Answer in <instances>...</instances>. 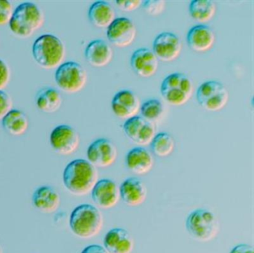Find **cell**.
<instances>
[{
  "label": "cell",
  "instance_id": "obj_27",
  "mask_svg": "<svg viewBox=\"0 0 254 253\" xmlns=\"http://www.w3.org/2000/svg\"><path fill=\"white\" fill-rule=\"evenodd\" d=\"M150 145L154 155L159 157H166L175 150V141L170 134L160 132L156 134Z\"/></svg>",
  "mask_w": 254,
  "mask_h": 253
},
{
  "label": "cell",
  "instance_id": "obj_7",
  "mask_svg": "<svg viewBox=\"0 0 254 253\" xmlns=\"http://www.w3.org/2000/svg\"><path fill=\"white\" fill-rule=\"evenodd\" d=\"M56 82L64 92L74 94L84 89L87 81V71L74 61L64 63L56 70Z\"/></svg>",
  "mask_w": 254,
  "mask_h": 253
},
{
  "label": "cell",
  "instance_id": "obj_5",
  "mask_svg": "<svg viewBox=\"0 0 254 253\" xmlns=\"http://www.w3.org/2000/svg\"><path fill=\"white\" fill-rule=\"evenodd\" d=\"M219 227L215 214L205 208L191 211L186 220V229L190 236L200 242H207L215 238Z\"/></svg>",
  "mask_w": 254,
  "mask_h": 253
},
{
  "label": "cell",
  "instance_id": "obj_36",
  "mask_svg": "<svg viewBox=\"0 0 254 253\" xmlns=\"http://www.w3.org/2000/svg\"><path fill=\"white\" fill-rule=\"evenodd\" d=\"M0 253H3V252H2V247H1V246H0Z\"/></svg>",
  "mask_w": 254,
  "mask_h": 253
},
{
  "label": "cell",
  "instance_id": "obj_26",
  "mask_svg": "<svg viewBox=\"0 0 254 253\" xmlns=\"http://www.w3.org/2000/svg\"><path fill=\"white\" fill-rule=\"evenodd\" d=\"M189 11L193 19L205 23L215 16L216 6L214 1L209 0H193L190 2Z\"/></svg>",
  "mask_w": 254,
  "mask_h": 253
},
{
  "label": "cell",
  "instance_id": "obj_16",
  "mask_svg": "<svg viewBox=\"0 0 254 253\" xmlns=\"http://www.w3.org/2000/svg\"><path fill=\"white\" fill-rule=\"evenodd\" d=\"M130 65L135 74L146 78L155 74L158 68L159 60L152 50L141 48L132 54Z\"/></svg>",
  "mask_w": 254,
  "mask_h": 253
},
{
  "label": "cell",
  "instance_id": "obj_10",
  "mask_svg": "<svg viewBox=\"0 0 254 253\" xmlns=\"http://www.w3.org/2000/svg\"><path fill=\"white\" fill-rule=\"evenodd\" d=\"M123 130L129 139L140 147L151 144L156 135L154 123L139 116L126 120Z\"/></svg>",
  "mask_w": 254,
  "mask_h": 253
},
{
  "label": "cell",
  "instance_id": "obj_19",
  "mask_svg": "<svg viewBox=\"0 0 254 253\" xmlns=\"http://www.w3.org/2000/svg\"><path fill=\"white\" fill-rule=\"evenodd\" d=\"M187 42L189 47L194 52H207L215 44V33L207 25H194L187 33Z\"/></svg>",
  "mask_w": 254,
  "mask_h": 253
},
{
  "label": "cell",
  "instance_id": "obj_3",
  "mask_svg": "<svg viewBox=\"0 0 254 253\" xmlns=\"http://www.w3.org/2000/svg\"><path fill=\"white\" fill-rule=\"evenodd\" d=\"M69 226L78 238L90 239L96 236L103 226L102 213L94 205L82 204L71 213Z\"/></svg>",
  "mask_w": 254,
  "mask_h": 253
},
{
  "label": "cell",
  "instance_id": "obj_22",
  "mask_svg": "<svg viewBox=\"0 0 254 253\" xmlns=\"http://www.w3.org/2000/svg\"><path fill=\"white\" fill-rule=\"evenodd\" d=\"M112 48L105 40L98 39L90 42L84 51L86 61L94 67H104L111 62Z\"/></svg>",
  "mask_w": 254,
  "mask_h": 253
},
{
  "label": "cell",
  "instance_id": "obj_34",
  "mask_svg": "<svg viewBox=\"0 0 254 253\" xmlns=\"http://www.w3.org/2000/svg\"><path fill=\"white\" fill-rule=\"evenodd\" d=\"M230 253H254V248L248 244H239L233 248Z\"/></svg>",
  "mask_w": 254,
  "mask_h": 253
},
{
  "label": "cell",
  "instance_id": "obj_31",
  "mask_svg": "<svg viewBox=\"0 0 254 253\" xmlns=\"http://www.w3.org/2000/svg\"><path fill=\"white\" fill-rule=\"evenodd\" d=\"M13 101L11 96L5 91L0 90V120L12 110Z\"/></svg>",
  "mask_w": 254,
  "mask_h": 253
},
{
  "label": "cell",
  "instance_id": "obj_9",
  "mask_svg": "<svg viewBox=\"0 0 254 253\" xmlns=\"http://www.w3.org/2000/svg\"><path fill=\"white\" fill-rule=\"evenodd\" d=\"M50 141L52 147L56 153L67 156L78 150L80 144V135L69 125H59L52 131Z\"/></svg>",
  "mask_w": 254,
  "mask_h": 253
},
{
  "label": "cell",
  "instance_id": "obj_13",
  "mask_svg": "<svg viewBox=\"0 0 254 253\" xmlns=\"http://www.w3.org/2000/svg\"><path fill=\"white\" fill-rule=\"evenodd\" d=\"M182 43L179 37L172 32H162L156 37L153 43V52L157 59L163 62H171L179 57Z\"/></svg>",
  "mask_w": 254,
  "mask_h": 253
},
{
  "label": "cell",
  "instance_id": "obj_35",
  "mask_svg": "<svg viewBox=\"0 0 254 253\" xmlns=\"http://www.w3.org/2000/svg\"><path fill=\"white\" fill-rule=\"evenodd\" d=\"M81 253H108L106 251L105 248L102 246L96 245V244H93V245H90L88 247H85L84 250H82Z\"/></svg>",
  "mask_w": 254,
  "mask_h": 253
},
{
  "label": "cell",
  "instance_id": "obj_14",
  "mask_svg": "<svg viewBox=\"0 0 254 253\" xmlns=\"http://www.w3.org/2000/svg\"><path fill=\"white\" fill-rule=\"evenodd\" d=\"M92 199L102 209H110L120 199V187L110 179L98 180L91 191Z\"/></svg>",
  "mask_w": 254,
  "mask_h": 253
},
{
  "label": "cell",
  "instance_id": "obj_20",
  "mask_svg": "<svg viewBox=\"0 0 254 253\" xmlns=\"http://www.w3.org/2000/svg\"><path fill=\"white\" fill-rule=\"evenodd\" d=\"M32 203L38 211L44 214L56 212L61 205V196L59 192L51 186L38 188L32 196Z\"/></svg>",
  "mask_w": 254,
  "mask_h": 253
},
{
  "label": "cell",
  "instance_id": "obj_8",
  "mask_svg": "<svg viewBox=\"0 0 254 253\" xmlns=\"http://www.w3.org/2000/svg\"><path fill=\"white\" fill-rule=\"evenodd\" d=\"M199 105L210 112L222 110L228 102L229 93L225 86L216 80L202 83L196 93Z\"/></svg>",
  "mask_w": 254,
  "mask_h": 253
},
{
  "label": "cell",
  "instance_id": "obj_12",
  "mask_svg": "<svg viewBox=\"0 0 254 253\" xmlns=\"http://www.w3.org/2000/svg\"><path fill=\"white\" fill-rule=\"evenodd\" d=\"M136 36V26L128 18H117L107 29V37L110 43L119 48L130 46Z\"/></svg>",
  "mask_w": 254,
  "mask_h": 253
},
{
  "label": "cell",
  "instance_id": "obj_29",
  "mask_svg": "<svg viewBox=\"0 0 254 253\" xmlns=\"http://www.w3.org/2000/svg\"><path fill=\"white\" fill-rule=\"evenodd\" d=\"M166 3L163 0H148L142 1V6L145 13L151 16H157L164 11Z\"/></svg>",
  "mask_w": 254,
  "mask_h": 253
},
{
  "label": "cell",
  "instance_id": "obj_17",
  "mask_svg": "<svg viewBox=\"0 0 254 253\" xmlns=\"http://www.w3.org/2000/svg\"><path fill=\"white\" fill-rule=\"evenodd\" d=\"M120 198L130 207L142 205L148 195L145 185L137 177L126 179L120 186Z\"/></svg>",
  "mask_w": 254,
  "mask_h": 253
},
{
  "label": "cell",
  "instance_id": "obj_24",
  "mask_svg": "<svg viewBox=\"0 0 254 253\" xmlns=\"http://www.w3.org/2000/svg\"><path fill=\"white\" fill-rule=\"evenodd\" d=\"M29 125V119L26 115L20 110L14 109L2 120V127L5 132L14 136H20L26 133Z\"/></svg>",
  "mask_w": 254,
  "mask_h": 253
},
{
  "label": "cell",
  "instance_id": "obj_21",
  "mask_svg": "<svg viewBox=\"0 0 254 253\" xmlns=\"http://www.w3.org/2000/svg\"><path fill=\"white\" fill-rule=\"evenodd\" d=\"M127 168L133 174L144 175L148 174L154 167L152 154L143 147H136L129 150L126 155Z\"/></svg>",
  "mask_w": 254,
  "mask_h": 253
},
{
  "label": "cell",
  "instance_id": "obj_30",
  "mask_svg": "<svg viewBox=\"0 0 254 253\" xmlns=\"http://www.w3.org/2000/svg\"><path fill=\"white\" fill-rule=\"evenodd\" d=\"M13 13L12 3L8 0H0V25L9 24Z\"/></svg>",
  "mask_w": 254,
  "mask_h": 253
},
{
  "label": "cell",
  "instance_id": "obj_25",
  "mask_svg": "<svg viewBox=\"0 0 254 253\" xmlns=\"http://www.w3.org/2000/svg\"><path fill=\"white\" fill-rule=\"evenodd\" d=\"M37 107L46 113L57 112L63 102L62 95L54 88H44L37 94L35 98Z\"/></svg>",
  "mask_w": 254,
  "mask_h": 253
},
{
  "label": "cell",
  "instance_id": "obj_33",
  "mask_svg": "<svg viewBox=\"0 0 254 253\" xmlns=\"http://www.w3.org/2000/svg\"><path fill=\"white\" fill-rule=\"evenodd\" d=\"M116 4L123 11L130 12L136 10L142 5L141 0H117Z\"/></svg>",
  "mask_w": 254,
  "mask_h": 253
},
{
  "label": "cell",
  "instance_id": "obj_23",
  "mask_svg": "<svg viewBox=\"0 0 254 253\" xmlns=\"http://www.w3.org/2000/svg\"><path fill=\"white\" fill-rule=\"evenodd\" d=\"M115 10L110 3L97 1L90 6L88 18L92 25L96 28H108L115 20Z\"/></svg>",
  "mask_w": 254,
  "mask_h": 253
},
{
  "label": "cell",
  "instance_id": "obj_4",
  "mask_svg": "<svg viewBox=\"0 0 254 253\" xmlns=\"http://www.w3.org/2000/svg\"><path fill=\"white\" fill-rule=\"evenodd\" d=\"M66 55L63 42L53 34H44L38 37L32 46V55L35 62L46 69L59 68Z\"/></svg>",
  "mask_w": 254,
  "mask_h": 253
},
{
  "label": "cell",
  "instance_id": "obj_32",
  "mask_svg": "<svg viewBox=\"0 0 254 253\" xmlns=\"http://www.w3.org/2000/svg\"><path fill=\"white\" fill-rule=\"evenodd\" d=\"M11 79V71L8 65L0 59V90H3Z\"/></svg>",
  "mask_w": 254,
  "mask_h": 253
},
{
  "label": "cell",
  "instance_id": "obj_15",
  "mask_svg": "<svg viewBox=\"0 0 254 253\" xmlns=\"http://www.w3.org/2000/svg\"><path fill=\"white\" fill-rule=\"evenodd\" d=\"M140 107V101L137 95L130 90H121L117 92L111 102L114 114L120 119L126 120L137 116Z\"/></svg>",
  "mask_w": 254,
  "mask_h": 253
},
{
  "label": "cell",
  "instance_id": "obj_28",
  "mask_svg": "<svg viewBox=\"0 0 254 253\" xmlns=\"http://www.w3.org/2000/svg\"><path fill=\"white\" fill-rule=\"evenodd\" d=\"M140 110L142 117L154 123L161 119L164 113V106L160 100L152 98L145 101Z\"/></svg>",
  "mask_w": 254,
  "mask_h": 253
},
{
  "label": "cell",
  "instance_id": "obj_18",
  "mask_svg": "<svg viewBox=\"0 0 254 253\" xmlns=\"http://www.w3.org/2000/svg\"><path fill=\"white\" fill-rule=\"evenodd\" d=\"M133 247V238L123 228L111 229L104 238V248L108 253H131Z\"/></svg>",
  "mask_w": 254,
  "mask_h": 253
},
{
  "label": "cell",
  "instance_id": "obj_1",
  "mask_svg": "<svg viewBox=\"0 0 254 253\" xmlns=\"http://www.w3.org/2000/svg\"><path fill=\"white\" fill-rule=\"evenodd\" d=\"M98 180L97 169L85 159L72 161L64 171L63 182L65 187L76 196H84L91 193Z\"/></svg>",
  "mask_w": 254,
  "mask_h": 253
},
{
  "label": "cell",
  "instance_id": "obj_11",
  "mask_svg": "<svg viewBox=\"0 0 254 253\" xmlns=\"http://www.w3.org/2000/svg\"><path fill=\"white\" fill-rule=\"evenodd\" d=\"M115 144L108 138H101L93 141L87 149L89 162L98 168H108L115 162L117 158Z\"/></svg>",
  "mask_w": 254,
  "mask_h": 253
},
{
  "label": "cell",
  "instance_id": "obj_2",
  "mask_svg": "<svg viewBox=\"0 0 254 253\" xmlns=\"http://www.w3.org/2000/svg\"><path fill=\"white\" fill-rule=\"evenodd\" d=\"M45 18L41 9L32 2H24L14 10L9 28L14 35L28 38L44 25Z\"/></svg>",
  "mask_w": 254,
  "mask_h": 253
},
{
  "label": "cell",
  "instance_id": "obj_6",
  "mask_svg": "<svg viewBox=\"0 0 254 253\" xmlns=\"http://www.w3.org/2000/svg\"><path fill=\"white\" fill-rule=\"evenodd\" d=\"M160 92L171 105L182 106L187 104L192 95V82L183 73H172L162 82Z\"/></svg>",
  "mask_w": 254,
  "mask_h": 253
}]
</instances>
